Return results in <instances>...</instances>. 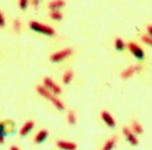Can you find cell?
Segmentation results:
<instances>
[{
  "label": "cell",
  "mask_w": 152,
  "mask_h": 150,
  "mask_svg": "<svg viewBox=\"0 0 152 150\" xmlns=\"http://www.w3.org/2000/svg\"><path fill=\"white\" fill-rule=\"evenodd\" d=\"M36 91H37V93L41 95V96H43L44 98H46V99H48L50 102H52V104H53L58 110L63 111V110L65 109V105H64L63 102L58 99V98H56V97L54 96V94H52V93H51L50 91H48L46 87L42 86V85H38V86L36 87Z\"/></svg>",
  "instance_id": "1"
},
{
  "label": "cell",
  "mask_w": 152,
  "mask_h": 150,
  "mask_svg": "<svg viewBox=\"0 0 152 150\" xmlns=\"http://www.w3.org/2000/svg\"><path fill=\"white\" fill-rule=\"evenodd\" d=\"M29 27H30L31 30L35 31L37 33L44 34V35L52 36L56 34V31H54L53 28H51L49 26L43 25V23H38V21H35V20H31L30 23H29Z\"/></svg>",
  "instance_id": "2"
},
{
  "label": "cell",
  "mask_w": 152,
  "mask_h": 150,
  "mask_svg": "<svg viewBox=\"0 0 152 150\" xmlns=\"http://www.w3.org/2000/svg\"><path fill=\"white\" fill-rule=\"evenodd\" d=\"M72 54V49L71 48H65L63 50L56 51V53L51 54L50 56V61L53 62V63H58V62H61L63 60H65L66 58H68Z\"/></svg>",
  "instance_id": "3"
},
{
  "label": "cell",
  "mask_w": 152,
  "mask_h": 150,
  "mask_svg": "<svg viewBox=\"0 0 152 150\" xmlns=\"http://www.w3.org/2000/svg\"><path fill=\"white\" fill-rule=\"evenodd\" d=\"M44 85L46 86V89H48V91H50V92L54 95H58V94H61L62 93L61 87L58 86V84L54 83L53 80L50 79V78H48V77L44 78Z\"/></svg>",
  "instance_id": "4"
},
{
  "label": "cell",
  "mask_w": 152,
  "mask_h": 150,
  "mask_svg": "<svg viewBox=\"0 0 152 150\" xmlns=\"http://www.w3.org/2000/svg\"><path fill=\"white\" fill-rule=\"evenodd\" d=\"M128 48H129V50L132 52V54L135 56V58H137L138 60H142V59L145 58V52L144 50H142V48H140L137 44L135 43H129L128 44Z\"/></svg>",
  "instance_id": "5"
},
{
  "label": "cell",
  "mask_w": 152,
  "mask_h": 150,
  "mask_svg": "<svg viewBox=\"0 0 152 150\" xmlns=\"http://www.w3.org/2000/svg\"><path fill=\"white\" fill-rule=\"evenodd\" d=\"M142 65H131V66L127 67L124 71L121 72V78L122 79H129L130 77H132L135 72H138V71L142 70Z\"/></svg>",
  "instance_id": "6"
},
{
  "label": "cell",
  "mask_w": 152,
  "mask_h": 150,
  "mask_svg": "<svg viewBox=\"0 0 152 150\" xmlns=\"http://www.w3.org/2000/svg\"><path fill=\"white\" fill-rule=\"evenodd\" d=\"M122 133H124V135L126 136L127 140L132 146H136L137 144H138V140H137V138L135 136L134 132H132L129 128H127V127L124 128V129H122Z\"/></svg>",
  "instance_id": "7"
},
{
  "label": "cell",
  "mask_w": 152,
  "mask_h": 150,
  "mask_svg": "<svg viewBox=\"0 0 152 150\" xmlns=\"http://www.w3.org/2000/svg\"><path fill=\"white\" fill-rule=\"evenodd\" d=\"M101 118L105 124H107L109 127L111 128H114L116 126V121H115L114 117L112 116L107 111H102L101 112Z\"/></svg>",
  "instance_id": "8"
},
{
  "label": "cell",
  "mask_w": 152,
  "mask_h": 150,
  "mask_svg": "<svg viewBox=\"0 0 152 150\" xmlns=\"http://www.w3.org/2000/svg\"><path fill=\"white\" fill-rule=\"evenodd\" d=\"M56 146L61 149H67V150H75L77 149V144L74 142H68V140H58Z\"/></svg>",
  "instance_id": "9"
},
{
  "label": "cell",
  "mask_w": 152,
  "mask_h": 150,
  "mask_svg": "<svg viewBox=\"0 0 152 150\" xmlns=\"http://www.w3.org/2000/svg\"><path fill=\"white\" fill-rule=\"evenodd\" d=\"M33 127H34V121H33V120H29V121H27L25 125L23 126V128H21L20 131H19V134H20L21 136H25V135H27L31 130L33 129Z\"/></svg>",
  "instance_id": "10"
},
{
  "label": "cell",
  "mask_w": 152,
  "mask_h": 150,
  "mask_svg": "<svg viewBox=\"0 0 152 150\" xmlns=\"http://www.w3.org/2000/svg\"><path fill=\"white\" fill-rule=\"evenodd\" d=\"M65 1L64 0H53V1H51L49 2L48 4V8L50 9L51 11H54V10H60L61 8L65 7Z\"/></svg>",
  "instance_id": "11"
},
{
  "label": "cell",
  "mask_w": 152,
  "mask_h": 150,
  "mask_svg": "<svg viewBox=\"0 0 152 150\" xmlns=\"http://www.w3.org/2000/svg\"><path fill=\"white\" fill-rule=\"evenodd\" d=\"M47 136H48V131H47V130H41V131L36 134L34 140H35L36 144H41V143H43L44 140L47 138Z\"/></svg>",
  "instance_id": "12"
},
{
  "label": "cell",
  "mask_w": 152,
  "mask_h": 150,
  "mask_svg": "<svg viewBox=\"0 0 152 150\" xmlns=\"http://www.w3.org/2000/svg\"><path fill=\"white\" fill-rule=\"evenodd\" d=\"M115 143H116V138L113 136L112 138H110V140H107V142H105V144H104V146H103V149L104 150H111L112 148H114Z\"/></svg>",
  "instance_id": "13"
},
{
  "label": "cell",
  "mask_w": 152,
  "mask_h": 150,
  "mask_svg": "<svg viewBox=\"0 0 152 150\" xmlns=\"http://www.w3.org/2000/svg\"><path fill=\"white\" fill-rule=\"evenodd\" d=\"M49 16H50V18H52L53 20H62V18H63V14L58 10L51 11Z\"/></svg>",
  "instance_id": "14"
},
{
  "label": "cell",
  "mask_w": 152,
  "mask_h": 150,
  "mask_svg": "<svg viewBox=\"0 0 152 150\" xmlns=\"http://www.w3.org/2000/svg\"><path fill=\"white\" fill-rule=\"evenodd\" d=\"M72 78H74V72L71 70H67L64 74V76H63V82H64V84H68V83H70L71 82V80H72Z\"/></svg>",
  "instance_id": "15"
},
{
  "label": "cell",
  "mask_w": 152,
  "mask_h": 150,
  "mask_svg": "<svg viewBox=\"0 0 152 150\" xmlns=\"http://www.w3.org/2000/svg\"><path fill=\"white\" fill-rule=\"evenodd\" d=\"M124 47H126V44H124V42L122 41L120 37H117L116 40H115V48H116L117 50L122 51L124 49Z\"/></svg>",
  "instance_id": "16"
},
{
  "label": "cell",
  "mask_w": 152,
  "mask_h": 150,
  "mask_svg": "<svg viewBox=\"0 0 152 150\" xmlns=\"http://www.w3.org/2000/svg\"><path fill=\"white\" fill-rule=\"evenodd\" d=\"M132 130H133V132H134L135 134H142V133L144 132L142 127L136 121L133 122V125H132Z\"/></svg>",
  "instance_id": "17"
},
{
  "label": "cell",
  "mask_w": 152,
  "mask_h": 150,
  "mask_svg": "<svg viewBox=\"0 0 152 150\" xmlns=\"http://www.w3.org/2000/svg\"><path fill=\"white\" fill-rule=\"evenodd\" d=\"M67 120H68V122L70 124V125H75L77 121V116L76 114H75L74 111H69L68 114H67Z\"/></svg>",
  "instance_id": "18"
},
{
  "label": "cell",
  "mask_w": 152,
  "mask_h": 150,
  "mask_svg": "<svg viewBox=\"0 0 152 150\" xmlns=\"http://www.w3.org/2000/svg\"><path fill=\"white\" fill-rule=\"evenodd\" d=\"M13 29H14V31L15 32H19L21 29V23H20V20L19 19H17L16 18L15 20H14V23H13Z\"/></svg>",
  "instance_id": "19"
},
{
  "label": "cell",
  "mask_w": 152,
  "mask_h": 150,
  "mask_svg": "<svg viewBox=\"0 0 152 150\" xmlns=\"http://www.w3.org/2000/svg\"><path fill=\"white\" fill-rule=\"evenodd\" d=\"M142 40L145 44H147L149 46L152 47V36H149V35H142Z\"/></svg>",
  "instance_id": "20"
},
{
  "label": "cell",
  "mask_w": 152,
  "mask_h": 150,
  "mask_svg": "<svg viewBox=\"0 0 152 150\" xmlns=\"http://www.w3.org/2000/svg\"><path fill=\"white\" fill-rule=\"evenodd\" d=\"M28 1L29 0H19V8L21 10H26L28 7Z\"/></svg>",
  "instance_id": "21"
},
{
  "label": "cell",
  "mask_w": 152,
  "mask_h": 150,
  "mask_svg": "<svg viewBox=\"0 0 152 150\" xmlns=\"http://www.w3.org/2000/svg\"><path fill=\"white\" fill-rule=\"evenodd\" d=\"M5 26V18H4V15H3V13L0 11V27L2 28Z\"/></svg>",
  "instance_id": "22"
},
{
  "label": "cell",
  "mask_w": 152,
  "mask_h": 150,
  "mask_svg": "<svg viewBox=\"0 0 152 150\" xmlns=\"http://www.w3.org/2000/svg\"><path fill=\"white\" fill-rule=\"evenodd\" d=\"M4 133H3L2 129H1V127H0V144H3V142H4Z\"/></svg>",
  "instance_id": "23"
},
{
  "label": "cell",
  "mask_w": 152,
  "mask_h": 150,
  "mask_svg": "<svg viewBox=\"0 0 152 150\" xmlns=\"http://www.w3.org/2000/svg\"><path fill=\"white\" fill-rule=\"evenodd\" d=\"M31 3H32L33 7H35V8H37L38 4H39V0H31Z\"/></svg>",
  "instance_id": "24"
},
{
  "label": "cell",
  "mask_w": 152,
  "mask_h": 150,
  "mask_svg": "<svg viewBox=\"0 0 152 150\" xmlns=\"http://www.w3.org/2000/svg\"><path fill=\"white\" fill-rule=\"evenodd\" d=\"M147 32H148V35L152 36V25H149L147 27Z\"/></svg>",
  "instance_id": "25"
},
{
  "label": "cell",
  "mask_w": 152,
  "mask_h": 150,
  "mask_svg": "<svg viewBox=\"0 0 152 150\" xmlns=\"http://www.w3.org/2000/svg\"><path fill=\"white\" fill-rule=\"evenodd\" d=\"M10 149H11V150H18V149H19V148L16 147V146H11Z\"/></svg>",
  "instance_id": "26"
}]
</instances>
